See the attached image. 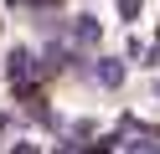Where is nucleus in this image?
Masks as SVG:
<instances>
[{"label": "nucleus", "instance_id": "nucleus-4", "mask_svg": "<svg viewBox=\"0 0 160 154\" xmlns=\"http://www.w3.org/2000/svg\"><path fill=\"white\" fill-rule=\"evenodd\" d=\"M11 154H36V149H31V144H21V149H11Z\"/></svg>", "mask_w": 160, "mask_h": 154}, {"label": "nucleus", "instance_id": "nucleus-1", "mask_svg": "<svg viewBox=\"0 0 160 154\" xmlns=\"http://www.w3.org/2000/svg\"><path fill=\"white\" fill-rule=\"evenodd\" d=\"M5 72H11V82H26V77H31V57H26V51H11Z\"/></svg>", "mask_w": 160, "mask_h": 154}, {"label": "nucleus", "instance_id": "nucleus-3", "mask_svg": "<svg viewBox=\"0 0 160 154\" xmlns=\"http://www.w3.org/2000/svg\"><path fill=\"white\" fill-rule=\"evenodd\" d=\"M119 16H139V0H119Z\"/></svg>", "mask_w": 160, "mask_h": 154}, {"label": "nucleus", "instance_id": "nucleus-2", "mask_svg": "<svg viewBox=\"0 0 160 154\" xmlns=\"http://www.w3.org/2000/svg\"><path fill=\"white\" fill-rule=\"evenodd\" d=\"M93 77H98V82H103V87H114V82H119V77H124V72H119V67H114V62H103V67H93Z\"/></svg>", "mask_w": 160, "mask_h": 154}]
</instances>
